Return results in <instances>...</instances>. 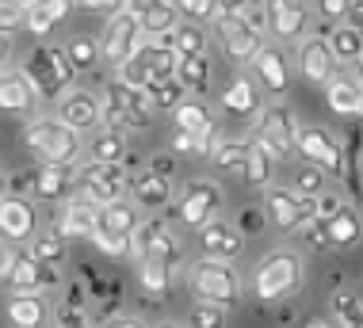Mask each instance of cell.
Instances as JSON below:
<instances>
[{"label":"cell","mask_w":363,"mask_h":328,"mask_svg":"<svg viewBox=\"0 0 363 328\" xmlns=\"http://www.w3.org/2000/svg\"><path fill=\"white\" fill-rule=\"evenodd\" d=\"M100 126H115V130H150L153 126V99L145 88L126 84V81H107L100 88Z\"/></svg>","instance_id":"cell-1"},{"label":"cell","mask_w":363,"mask_h":328,"mask_svg":"<svg viewBox=\"0 0 363 328\" xmlns=\"http://www.w3.org/2000/svg\"><path fill=\"white\" fill-rule=\"evenodd\" d=\"M23 145L31 149L43 164H77V157H81V149H84L81 130L65 126L57 115H46V118L27 123Z\"/></svg>","instance_id":"cell-2"},{"label":"cell","mask_w":363,"mask_h":328,"mask_svg":"<svg viewBox=\"0 0 363 328\" xmlns=\"http://www.w3.org/2000/svg\"><path fill=\"white\" fill-rule=\"evenodd\" d=\"M302 279H306L302 256L294 252V248H276V252L264 256L257 275H252V294H257L260 302H283V298H291L298 290Z\"/></svg>","instance_id":"cell-3"},{"label":"cell","mask_w":363,"mask_h":328,"mask_svg":"<svg viewBox=\"0 0 363 328\" xmlns=\"http://www.w3.org/2000/svg\"><path fill=\"white\" fill-rule=\"evenodd\" d=\"M188 283H191L195 302H214V305H225V310H233L241 302V275L233 267V260L203 256V260L191 264Z\"/></svg>","instance_id":"cell-4"},{"label":"cell","mask_w":363,"mask_h":328,"mask_svg":"<svg viewBox=\"0 0 363 328\" xmlns=\"http://www.w3.org/2000/svg\"><path fill=\"white\" fill-rule=\"evenodd\" d=\"M23 73L35 88V99H46V103H54L65 88L77 84V69L69 65L62 46H35L23 62Z\"/></svg>","instance_id":"cell-5"},{"label":"cell","mask_w":363,"mask_h":328,"mask_svg":"<svg viewBox=\"0 0 363 328\" xmlns=\"http://www.w3.org/2000/svg\"><path fill=\"white\" fill-rule=\"evenodd\" d=\"M73 187L84 198L100 203H115V198H126V187H130V172H126L123 161H88L77 168Z\"/></svg>","instance_id":"cell-6"},{"label":"cell","mask_w":363,"mask_h":328,"mask_svg":"<svg viewBox=\"0 0 363 328\" xmlns=\"http://www.w3.org/2000/svg\"><path fill=\"white\" fill-rule=\"evenodd\" d=\"M126 256H134V260H142V256H157V260L180 267L184 264V241L176 237L164 222H138L130 230V241H126Z\"/></svg>","instance_id":"cell-7"},{"label":"cell","mask_w":363,"mask_h":328,"mask_svg":"<svg viewBox=\"0 0 363 328\" xmlns=\"http://www.w3.org/2000/svg\"><path fill=\"white\" fill-rule=\"evenodd\" d=\"M291 149H298L302 161L318 164L321 172L345 176V142H340L333 130H325V126H298Z\"/></svg>","instance_id":"cell-8"},{"label":"cell","mask_w":363,"mask_h":328,"mask_svg":"<svg viewBox=\"0 0 363 328\" xmlns=\"http://www.w3.org/2000/svg\"><path fill=\"white\" fill-rule=\"evenodd\" d=\"M176 198V217H180L188 230H199L207 217L218 214V206L225 203V191L218 187V180H203V176H195V180H188V187H184Z\"/></svg>","instance_id":"cell-9"},{"label":"cell","mask_w":363,"mask_h":328,"mask_svg":"<svg viewBox=\"0 0 363 328\" xmlns=\"http://www.w3.org/2000/svg\"><path fill=\"white\" fill-rule=\"evenodd\" d=\"M252 118H257V134H252V142H260L276 161H283V157L291 153V145H294V130H298L294 111L287 103H272V107H260Z\"/></svg>","instance_id":"cell-10"},{"label":"cell","mask_w":363,"mask_h":328,"mask_svg":"<svg viewBox=\"0 0 363 328\" xmlns=\"http://www.w3.org/2000/svg\"><path fill=\"white\" fill-rule=\"evenodd\" d=\"M142 27H138V19H134L130 12H115V16H107V23H104V35L96 38V46H100V62L107 65H123L126 57H134V50L142 46Z\"/></svg>","instance_id":"cell-11"},{"label":"cell","mask_w":363,"mask_h":328,"mask_svg":"<svg viewBox=\"0 0 363 328\" xmlns=\"http://www.w3.org/2000/svg\"><path fill=\"white\" fill-rule=\"evenodd\" d=\"M0 283L8 286V290H54L57 283V264H43L35 260L31 248H23V252H8V267L4 275H0Z\"/></svg>","instance_id":"cell-12"},{"label":"cell","mask_w":363,"mask_h":328,"mask_svg":"<svg viewBox=\"0 0 363 328\" xmlns=\"http://www.w3.org/2000/svg\"><path fill=\"white\" fill-rule=\"evenodd\" d=\"M211 23H214V31H218V43L225 50V57L238 62V65H249L252 57H257V50L264 46V35L252 31L241 12H214Z\"/></svg>","instance_id":"cell-13"},{"label":"cell","mask_w":363,"mask_h":328,"mask_svg":"<svg viewBox=\"0 0 363 328\" xmlns=\"http://www.w3.org/2000/svg\"><path fill=\"white\" fill-rule=\"evenodd\" d=\"M264 191H268V195H264V214H268V222L279 225L283 233H294L298 225H306L310 217H313V198L298 195L294 187L268 183Z\"/></svg>","instance_id":"cell-14"},{"label":"cell","mask_w":363,"mask_h":328,"mask_svg":"<svg viewBox=\"0 0 363 328\" xmlns=\"http://www.w3.org/2000/svg\"><path fill=\"white\" fill-rule=\"evenodd\" d=\"M264 23L276 43H298L310 31V4L306 0H264Z\"/></svg>","instance_id":"cell-15"},{"label":"cell","mask_w":363,"mask_h":328,"mask_svg":"<svg viewBox=\"0 0 363 328\" xmlns=\"http://www.w3.org/2000/svg\"><path fill=\"white\" fill-rule=\"evenodd\" d=\"M249 69H252V81H257V88H264L268 96H283L291 88V57H287V50L264 43L257 50V57L249 62Z\"/></svg>","instance_id":"cell-16"},{"label":"cell","mask_w":363,"mask_h":328,"mask_svg":"<svg viewBox=\"0 0 363 328\" xmlns=\"http://www.w3.org/2000/svg\"><path fill=\"white\" fill-rule=\"evenodd\" d=\"M337 73H340V65H337V57H333V50H329L325 38H321V35L298 38V77L310 88H321L329 77H337Z\"/></svg>","instance_id":"cell-17"},{"label":"cell","mask_w":363,"mask_h":328,"mask_svg":"<svg viewBox=\"0 0 363 328\" xmlns=\"http://www.w3.org/2000/svg\"><path fill=\"white\" fill-rule=\"evenodd\" d=\"M54 115L81 134L96 130V126H100V99L92 92H84V88H65V92L54 99Z\"/></svg>","instance_id":"cell-18"},{"label":"cell","mask_w":363,"mask_h":328,"mask_svg":"<svg viewBox=\"0 0 363 328\" xmlns=\"http://www.w3.org/2000/svg\"><path fill=\"white\" fill-rule=\"evenodd\" d=\"M57 233L65 237V241H88V237L96 233V203L92 198H84L81 191H69V198H65V206L57 210Z\"/></svg>","instance_id":"cell-19"},{"label":"cell","mask_w":363,"mask_h":328,"mask_svg":"<svg viewBox=\"0 0 363 328\" xmlns=\"http://www.w3.org/2000/svg\"><path fill=\"white\" fill-rule=\"evenodd\" d=\"M199 248H203V256H214V260H238L245 252V233L230 222L207 217L199 225Z\"/></svg>","instance_id":"cell-20"},{"label":"cell","mask_w":363,"mask_h":328,"mask_svg":"<svg viewBox=\"0 0 363 328\" xmlns=\"http://www.w3.org/2000/svg\"><path fill=\"white\" fill-rule=\"evenodd\" d=\"M0 237L12 244L35 237V206L23 195H0Z\"/></svg>","instance_id":"cell-21"},{"label":"cell","mask_w":363,"mask_h":328,"mask_svg":"<svg viewBox=\"0 0 363 328\" xmlns=\"http://www.w3.org/2000/svg\"><path fill=\"white\" fill-rule=\"evenodd\" d=\"M126 195H130V203L138 206V210H164V206L172 203V176H161L153 172V168H145V172L130 176V187H126Z\"/></svg>","instance_id":"cell-22"},{"label":"cell","mask_w":363,"mask_h":328,"mask_svg":"<svg viewBox=\"0 0 363 328\" xmlns=\"http://www.w3.org/2000/svg\"><path fill=\"white\" fill-rule=\"evenodd\" d=\"M73 180H77V164H38L31 168V191L38 203H57L73 191Z\"/></svg>","instance_id":"cell-23"},{"label":"cell","mask_w":363,"mask_h":328,"mask_svg":"<svg viewBox=\"0 0 363 328\" xmlns=\"http://www.w3.org/2000/svg\"><path fill=\"white\" fill-rule=\"evenodd\" d=\"M4 317L16 328H38L50 321V302L43 290H12L4 302Z\"/></svg>","instance_id":"cell-24"},{"label":"cell","mask_w":363,"mask_h":328,"mask_svg":"<svg viewBox=\"0 0 363 328\" xmlns=\"http://www.w3.org/2000/svg\"><path fill=\"white\" fill-rule=\"evenodd\" d=\"M35 107V88L23 69H0V111L4 115H27Z\"/></svg>","instance_id":"cell-25"},{"label":"cell","mask_w":363,"mask_h":328,"mask_svg":"<svg viewBox=\"0 0 363 328\" xmlns=\"http://www.w3.org/2000/svg\"><path fill=\"white\" fill-rule=\"evenodd\" d=\"M321 88H325V99H329V111H333V115L356 118V115L363 111V88H359L356 77L337 73V77H329Z\"/></svg>","instance_id":"cell-26"},{"label":"cell","mask_w":363,"mask_h":328,"mask_svg":"<svg viewBox=\"0 0 363 328\" xmlns=\"http://www.w3.org/2000/svg\"><path fill=\"white\" fill-rule=\"evenodd\" d=\"M134 57H138V65L145 69V77L150 81H161V77H172L176 69V50L169 46V38H142V46L134 50Z\"/></svg>","instance_id":"cell-27"},{"label":"cell","mask_w":363,"mask_h":328,"mask_svg":"<svg viewBox=\"0 0 363 328\" xmlns=\"http://www.w3.org/2000/svg\"><path fill=\"white\" fill-rule=\"evenodd\" d=\"M142 222L138 206L130 203V198H115V203H100L96 206V230L104 233H123L130 237V230Z\"/></svg>","instance_id":"cell-28"},{"label":"cell","mask_w":363,"mask_h":328,"mask_svg":"<svg viewBox=\"0 0 363 328\" xmlns=\"http://www.w3.org/2000/svg\"><path fill=\"white\" fill-rule=\"evenodd\" d=\"M69 12H73V0H27L23 27L31 35H50Z\"/></svg>","instance_id":"cell-29"},{"label":"cell","mask_w":363,"mask_h":328,"mask_svg":"<svg viewBox=\"0 0 363 328\" xmlns=\"http://www.w3.org/2000/svg\"><path fill=\"white\" fill-rule=\"evenodd\" d=\"M325 43L337 57V65H359L363 57V35H359V23H333V31L325 35Z\"/></svg>","instance_id":"cell-30"},{"label":"cell","mask_w":363,"mask_h":328,"mask_svg":"<svg viewBox=\"0 0 363 328\" xmlns=\"http://www.w3.org/2000/svg\"><path fill=\"white\" fill-rule=\"evenodd\" d=\"M169 115H172L176 130H188V134H199V137H214V115L207 111V103H199V99L184 96Z\"/></svg>","instance_id":"cell-31"},{"label":"cell","mask_w":363,"mask_h":328,"mask_svg":"<svg viewBox=\"0 0 363 328\" xmlns=\"http://www.w3.org/2000/svg\"><path fill=\"white\" fill-rule=\"evenodd\" d=\"M222 107L230 115L252 118L260 111V88H257V81H249V77H233L230 88L222 92Z\"/></svg>","instance_id":"cell-32"},{"label":"cell","mask_w":363,"mask_h":328,"mask_svg":"<svg viewBox=\"0 0 363 328\" xmlns=\"http://www.w3.org/2000/svg\"><path fill=\"white\" fill-rule=\"evenodd\" d=\"M325 241H329V248H352L359 241V214H356V206L352 203H345L333 217H325Z\"/></svg>","instance_id":"cell-33"},{"label":"cell","mask_w":363,"mask_h":328,"mask_svg":"<svg viewBox=\"0 0 363 328\" xmlns=\"http://www.w3.org/2000/svg\"><path fill=\"white\" fill-rule=\"evenodd\" d=\"M172 275H176V267L157 260V256H142L138 260V283H142V290L153 294V298H164L172 290Z\"/></svg>","instance_id":"cell-34"},{"label":"cell","mask_w":363,"mask_h":328,"mask_svg":"<svg viewBox=\"0 0 363 328\" xmlns=\"http://www.w3.org/2000/svg\"><path fill=\"white\" fill-rule=\"evenodd\" d=\"M276 157L268 153L260 142H249V157H245V172H241V180L249 183V187H268L272 180H276Z\"/></svg>","instance_id":"cell-35"},{"label":"cell","mask_w":363,"mask_h":328,"mask_svg":"<svg viewBox=\"0 0 363 328\" xmlns=\"http://www.w3.org/2000/svg\"><path fill=\"white\" fill-rule=\"evenodd\" d=\"M126 153H130L126 130H115V126L96 130L92 142H88V161H126Z\"/></svg>","instance_id":"cell-36"},{"label":"cell","mask_w":363,"mask_h":328,"mask_svg":"<svg viewBox=\"0 0 363 328\" xmlns=\"http://www.w3.org/2000/svg\"><path fill=\"white\" fill-rule=\"evenodd\" d=\"M172 77L184 84V92H207V84H211V62H207V54L176 57Z\"/></svg>","instance_id":"cell-37"},{"label":"cell","mask_w":363,"mask_h":328,"mask_svg":"<svg viewBox=\"0 0 363 328\" xmlns=\"http://www.w3.org/2000/svg\"><path fill=\"white\" fill-rule=\"evenodd\" d=\"M169 46L176 50V57H188V54H207V27L191 23V19H180L169 35Z\"/></svg>","instance_id":"cell-38"},{"label":"cell","mask_w":363,"mask_h":328,"mask_svg":"<svg viewBox=\"0 0 363 328\" xmlns=\"http://www.w3.org/2000/svg\"><path fill=\"white\" fill-rule=\"evenodd\" d=\"M176 23H180V12H176L172 0H161V4L150 8V12L138 19V27H142V35H145V38H161V35H169Z\"/></svg>","instance_id":"cell-39"},{"label":"cell","mask_w":363,"mask_h":328,"mask_svg":"<svg viewBox=\"0 0 363 328\" xmlns=\"http://www.w3.org/2000/svg\"><path fill=\"white\" fill-rule=\"evenodd\" d=\"M329 313L333 324H345V328H359L363 324V302L356 290H337L329 298Z\"/></svg>","instance_id":"cell-40"},{"label":"cell","mask_w":363,"mask_h":328,"mask_svg":"<svg viewBox=\"0 0 363 328\" xmlns=\"http://www.w3.org/2000/svg\"><path fill=\"white\" fill-rule=\"evenodd\" d=\"M211 161L218 172H230V176H241L245 172V157H249V142H218L211 145Z\"/></svg>","instance_id":"cell-41"},{"label":"cell","mask_w":363,"mask_h":328,"mask_svg":"<svg viewBox=\"0 0 363 328\" xmlns=\"http://www.w3.org/2000/svg\"><path fill=\"white\" fill-rule=\"evenodd\" d=\"M62 50H65V57H69V65L77 73H88V69H96V62H100V46H96L92 35H73Z\"/></svg>","instance_id":"cell-42"},{"label":"cell","mask_w":363,"mask_h":328,"mask_svg":"<svg viewBox=\"0 0 363 328\" xmlns=\"http://www.w3.org/2000/svg\"><path fill=\"white\" fill-rule=\"evenodd\" d=\"M145 92H150V99H153V111H172L176 103H180L184 96V84L176 81V77H161V81H150L145 84Z\"/></svg>","instance_id":"cell-43"},{"label":"cell","mask_w":363,"mask_h":328,"mask_svg":"<svg viewBox=\"0 0 363 328\" xmlns=\"http://www.w3.org/2000/svg\"><path fill=\"white\" fill-rule=\"evenodd\" d=\"M65 244H69V241H65L57 230H46V233L35 237L31 252H35V260H43V264H62L65 260Z\"/></svg>","instance_id":"cell-44"},{"label":"cell","mask_w":363,"mask_h":328,"mask_svg":"<svg viewBox=\"0 0 363 328\" xmlns=\"http://www.w3.org/2000/svg\"><path fill=\"white\" fill-rule=\"evenodd\" d=\"M318 16L325 19V23H345V19L356 23L359 19V0H318Z\"/></svg>","instance_id":"cell-45"},{"label":"cell","mask_w":363,"mask_h":328,"mask_svg":"<svg viewBox=\"0 0 363 328\" xmlns=\"http://www.w3.org/2000/svg\"><path fill=\"white\" fill-rule=\"evenodd\" d=\"M211 145H214V137H199V134H188V130L172 134V153L176 157H207Z\"/></svg>","instance_id":"cell-46"},{"label":"cell","mask_w":363,"mask_h":328,"mask_svg":"<svg viewBox=\"0 0 363 328\" xmlns=\"http://www.w3.org/2000/svg\"><path fill=\"white\" fill-rule=\"evenodd\" d=\"M325 176L329 172H321L318 164H302L298 172H294V191L298 195H318V191H325Z\"/></svg>","instance_id":"cell-47"},{"label":"cell","mask_w":363,"mask_h":328,"mask_svg":"<svg viewBox=\"0 0 363 328\" xmlns=\"http://www.w3.org/2000/svg\"><path fill=\"white\" fill-rule=\"evenodd\" d=\"M180 19H191V23H211L214 12H218V4L214 0H172Z\"/></svg>","instance_id":"cell-48"},{"label":"cell","mask_w":363,"mask_h":328,"mask_svg":"<svg viewBox=\"0 0 363 328\" xmlns=\"http://www.w3.org/2000/svg\"><path fill=\"white\" fill-rule=\"evenodd\" d=\"M225 305H214V302H195L191 313H188V324H199V328H214V324H225Z\"/></svg>","instance_id":"cell-49"},{"label":"cell","mask_w":363,"mask_h":328,"mask_svg":"<svg viewBox=\"0 0 363 328\" xmlns=\"http://www.w3.org/2000/svg\"><path fill=\"white\" fill-rule=\"evenodd\" d=\"M23 19H27V4H23V0H0V31H4V35L23 31Z\"/></svg>","instance_id":"cell-50"},{"label":"cell","mask_w":363,"mask_h":328,"mask_svg":"<svg viewBox=\"0 0 363 328\" xmlns=\"http://www.w3.org/2000/svg\"><path fill=\"white\" fill-rule=\"evenodd\" d=\"M233 225H238L241 233L257 237V233L268 230V214H264V206H260V210H257V206H245V210L238 214V222H233Z\"/></svg>","instance_id":"cell-51"},{"label":"cell","mask_w":363,"mask_h":328,"mask_svg":"<svg viewBox=\"0 0 363 328\" xmlns=\"http://www.w3.org/2000/svg\"><path fill=\"white\" fill-rule=\"evenodd\" d=\"M88 241H96V248H100L104 256H126V241L130 237H123V233H104V230H96Z\"/></svg>","instance_id":"cell-52"},{"label":"cell","mask_w":363,"mask_h":328,"mask_svg":"<svg viewBox=\"0 0 363 328\" xmlns=\"http://www.w3.org/2000/svg\"><path fill=\"white\" fill-rule=\"evenodd\" d=\"M310 198H313V217H318V222H325V217H333L340 206H345V198H340L337 191H318Z\"/></svg>","instance_id":"cell-53"},{"label":"cell","mask_w":363,"mask_h":328,"mask_svg":"<svg viewBox=\"0 0 363 328\" xmlns=\"http://www.w3.org/2000/svg\"><path fill=\"white\" fill-rule=\"evenodd\" d=\"M302 237V244H310L313 252H321V248H329V241H325V225L318 222V217H310L306 225H298V230H294Z\"/></svg>","instance_id":"cell-54"},{"label":"cell","mask_w":363,"mask_h":328,"mask_svg":"<svg viewBox=\"0 0 363 328\" xmlns=\"http://www.w3.org/2000/svg\"><path fill=\"white\" fill-rule=\"evenodd\" d=\"M50 317L57 324H88V310L84 305H69V302H62L57 310H50Z\"/></svg>","instance_id":"cell-55"},{"label":"cell","mask_w":363,"mask_h":328,"mask_svg":"<svg viewBox=\"0 0 363 328\" xmlns=\"http://www.w3.org/2000/svg\"><path fill=\"white\" fill-rule=\"evenodd\" d=\"M73 4H81L84 12H92V16H115V12H123V0H73Z\"/></svg>","instance_id":"cell-56"},{"label":"cell","mask_w":363,"mask_h":328,"mask_svg":"<svg viewBox=\"0 0 363 328\" xmlns=\"http://www.w3.org/2000/svg\"><path fill=\"white\" fill-rule=\"evenodd\" d=\"M150 168H153V172H161V176H172V172H176V153H161V157H153Z\"/></svg>","instance_id":"cell-57"},{"label":"cell","mask_w":363,"mask_h":328,"mask_svg":"<svg viewBox=\"0 0 363 328\" xmlns=\"http://www.w3.org/2000/svg\"><path fill=\"white\" fill-rule=\"evenodd\" d=\"M157 4H161V0H123V8H126L134 19H142V16L150 12V8H157Z\"/></svg>","instance_id":"cell-58"},{"label":"cell","mask_w":363,"mask_h":328,"mask_svg":"<svg viewBox=\"0 0 363 328\" xmlns=\"http://www.w3.org/2000/svg\"><path fill=\"white\" fill-rule=\"evenodd\" d=\"M8 62H12V35L0 31V69H8Z\"/></svg>","instance_id":"cell-59"},{"label":"cell","mask_w":363,"mask_h":328,"mask_svg":"<svg viewBox=\"0 0 363 328\" xmlns=\"http://www.w3.org/2000/svg\"><path fill=\"white\" fill-rule=\"evenodd\" d=\"M218 4V12H241L245 4H252V0H214Z\"/></svg>","instance_id":"cell-60"},{"label":"cell","mask_w":363,"mask_h":328,"mask_svg":"<svg viewBox=\"0 0 363 328\" xmlns=\"http://www.w3.org/2000/svg\"><path fill=\"white\" fill-rule=\"evenodd\" d=\"M4 267H8V248H4V237H0V275H4Z\"/></svg>","instance_id":"cell-61"},{"label":"cell","mask_w":363,"mask_h":328,"mask_svg":"<svg viewBox=\"0 0 363 328\" xmlns=\"http://www.w3.org/2000/svg\"><path fill=\"white\" fill-rule=\"evenodd\" d=\"M8 191V183H4V176H0V195H4Z\"/></svg>","instance_id":"cell-62"},{"label":"cell","mask_w":363,"mask_h":328,"mask_svg":"<svg viewBox=\"0 0 363 328\" xmlns=\"http://www.w3.org/2000/svg\"><path fill=\"white\" fill-rule=\"evenodd\" d=\"M23 4H27V0H23Z\"/></svg>","instance_id":"cell-63"}]
</instances>
